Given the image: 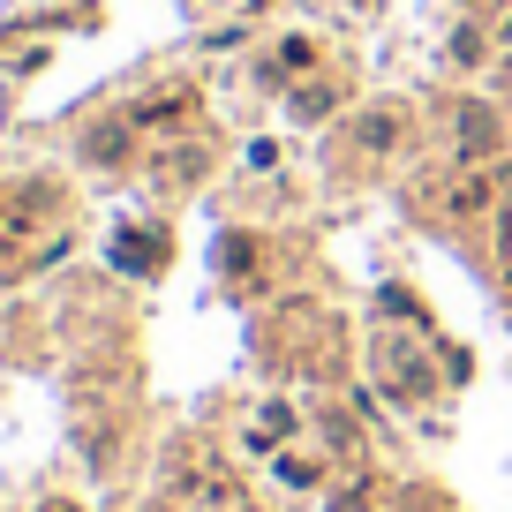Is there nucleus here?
I'll use <instances>...</instances> for the list:
<instances>
[{"label": "nucleus", "mask_w": 512, "mask_h": 512, "mask_svg": "<svg viewBox=\"0 0 512 512\" xmlns=\"http://www.w3.org/2000/svg\"><path fill=\"white\" fill-rule=\"evenodd\" d=\"M196 113V91H159L144 106H128V128H181Z\"/></svg>", "instance_id": "nucleus-1"}, {"label": "nucleus", "mask_w": 512, "mask_h": 512, "mask_svg": "<svg viewBox=\"0 0 512 512\" xmlns=\"http://www.w3.org/2000/svg\"><path fill=\"white\" fill-rule=\"evenodd\" d=\"M460 144H467V151H497V121L467 106V113H460Z\"/></svg>", "instance_id": "nucleus-2"}, {"label": "nucleus", "mask_w": 512, "mask_h": 512, "mask_svg": "<svg viewBox=\"0 0 512 512\" xmlns=\"http://www.w3.org/2000/svg\"><path fill=\"white\" fill-rule=\"evenodd\" d=\"M392 136H400V113H369V121H362V144L369 151H384Z\"/></svg>", "instance_id": "nucleus-3"}, {"label": "nucleus", "mask_w": 512, "mask_h": 512, "mask_svg": "<svg viewBox=\"0 0 512 512\" xmlns=\"http://www.w3.org/2000/svg\"><path fill=\"white\" fill-rule=\"evenodd\" d=\"M113 256H121L128 272H144L151 256H159V234H136V241H121V249H113Z\"/></svg>", "instance_id": "nucleus-4"}, {"label": "nucleus", "mask_w": 512, "mask_h": 512, "mask_svg": "<svg viewBox=\"0 0 512 512\" xmlns=\"http://www.w3.org/2000/svg\"><path fill=\"white\" fill-rule=\"evenodd\" d=\"M279 68H287V76L294 68H317V46H309V38H287V46H279Z\"/></svg>", "instance_id": "nucleus-5"}, {"label": "nucleus", "mask_w": 512, "mask_h": 512, "mask_svg": "<svg viewBox=\"0 0 512 512\" xmlns=\"http://www.w3.org/2000/svg\"><path fill=\"white\" fill-rule=\"evenodd\" d=\"M294 106H302V121H324V113H332V91H302Z\"/></svg>", "instance_id": "nucleus-6"}]
</instances>
